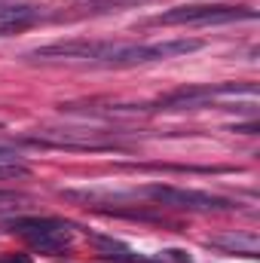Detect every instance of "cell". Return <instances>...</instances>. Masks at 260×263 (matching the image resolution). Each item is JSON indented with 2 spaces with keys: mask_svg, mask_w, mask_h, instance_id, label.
<instances>
[{
  "mask_svg": "<svg viewBox=\"0 0 260 263\" xmlns=\"http://www.w3.org/2000/svg\"><path fill=\"white\" fill-rule=\"evenodd\" d=\"M6 230L25 236L31 248L46 251V254L65 251L70 245V223L55 220V217H15L6 223Z\"/></svg>",
  "mask_w": 260,
  "mask_h": 263,
  "instance_id": "obj_1",
  "label": "cell"
},
{
  "mask_svg": "<svg viewBox=\"0 0 260 263\" xmlns=\"http://www.w3.org/2000/svg\"><path fill=\"white\" fill-rule=\"evenodd\" d=\"M138 199H150L156 205L184 208V211H220V208H233V202L224 196H211V193H199V190H184V187H169V184L141 187Z\"/></svg>",
  "mask_w": 260,
  "mask_h": 263,
  "instance_id": "obj_2",
  "label": "cell"
},
{
  "mask_svg": "<svg viewBox=\"0 0 260 263\" xmlns=\"http://www.w3.org/2000/svg\"><path fill=\"white\" fill-rule=\"evenodd\" d=\"M254 9L245 6H211V3H196V6H178L153 18V25H220V22H239V18H254Z\"/></svg>",
  "mask_w": 260,
  "mask_h": 263,
  "instance_id": "obj_3",
  "label": "cell"
},
{
  "mask_svg": "<svg viewBox=\"0 0 260 263\" xmlns=\"http://www.w3.org/2000/svg\"><path fill=\"white\" fill-rule=\"evenodd\" d=\"M25 144H40V147H59V150H117L120 144L114 138H104L101 132H37V135H25Z\"/></svg>",
  "mask_w": 260,
  "mask_h": 263,
  "instance_id": "obj_4",
  "label": "cell"
},
{
  "mask_svg": "<svg viewBox=\"0 0 260 263\" xmlns=\"http://www.w3.org/2000/svg\"><path fill=\"white\" fill-rule=\"evenodd\" d=\"M37 18H40V9H34L28 3H0V37L12 34L18 28H28Z\"/></svg>",
  "mask_w": 260,
  "mask_h": 263,
  "instance_id": "obj_5",
  "label": "cell"
},
{
  "mask_svg": "<svg viewBox=\"0 0 260 263\" xmlns=\"http://www.w3.org/2000/svg\"><path fill=\"white\" fill-rule=\"evenodd\" d=\"M211 248H220L227 254H245V257H257V239L254 236H242V233H227V236H211L208 239Z\"/></svg>",
  "mask_w": 260,
  "mask_h": 263,
  "instance_id": "obj_6",
  "label": "cell"
},
{
  "mask_svg": "<svg viewBox=\"0 0 260 263\" xmlns=\"http://www.w3.org/2000/svg\"><path fill=\"white\" fill-rule=\"evenodd\" d=\"M28 175H31V168H28V165H22L18 159L0 162V181H6V178H28Z\"/></svg>",
  "mask_w": 260,
  "mask_h": 263,
  "instance_id": "obj_7",
  "label": "cell"
},
{
  "mask_svg": "<svg viewBox=\"0 0 260 263\" xmlns=\"http://www.w3.org/2000/svg\"><path fill=\"white\" fill-rule=\"evenodd\" d=\"M15 202H22V196H15V193H0V214L9 211V208H15Z\"/></svg>",
  "mask_w": 260,
  "mask_h": 263,
  "instance_id": "obj_8",
  "label": "cell"
}]
</instances>
